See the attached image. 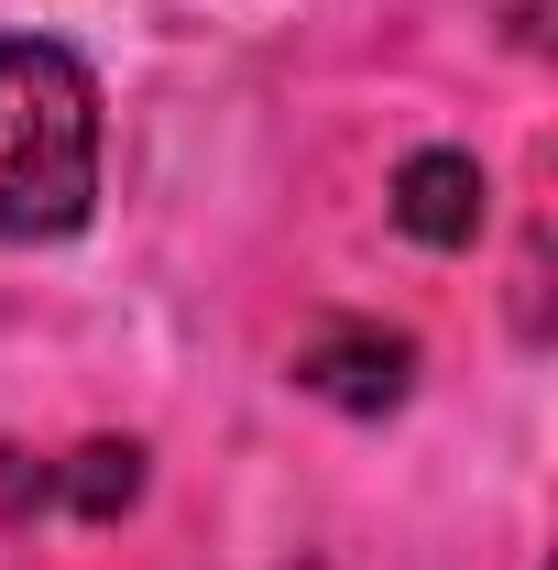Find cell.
Segmentation results:
<instances>
[{"instance_id": "obj_2", "label": "cell", "mask_w": 558, "mask_h": 570, "mask_svg": "<svg viewBox=\"0 0 558 570\" xmlns=\"http://www.w3.org/2000/svg\"><path fill=\"white\" fill-rule=\"evenodd\" d=\"M296 384L329 395V406H350V417H383V406H406L417 352H406L395 330H318V341L296 352Z\"/></svg>"}, {"instance_id": "obj_3", "label": "cell", "mask_w": 558, "mask_h": 570, "mask_svg": "<svg viewBox=\"0 0 558 570\" xmlns=\"http://www.w3.org/2000/svg\"><path fill=\"white\" fill-rule=\"evenodd\" d=\"M395 230L427 242V253H460L471 230H482V165L460 154V142H427L395 165Z\"/></svg>"}, {"instance_id": "obj_1", "label": "cell", "mask_w": 558, "mask_h": 570, "mask_svg": "<svg viewBox=\"0 0 558 570\" xmlns=\"http://www.w3.org/2000/svg\"><path fill=\"white\" fill-rule=\"evenodd\" d=\"M99 209V88L67 45L0 33V242H67Z\"/></svg>"}, {"instance_id": "obj_4", "label": "cell", "mask_w": 558, "mask_h": 570, "mask_svg": "<svg viewBox=\"0 0 558 570\" xmlns=\"http://www.w3.org/2000/svg\"><path fill=\"white\" fill-rule=\"evenodd\" d=\"M56 494H67L77 515H121V504L142 494V450L132 439H88L67 472H56Z\"/></svg>"}]
</instances>
